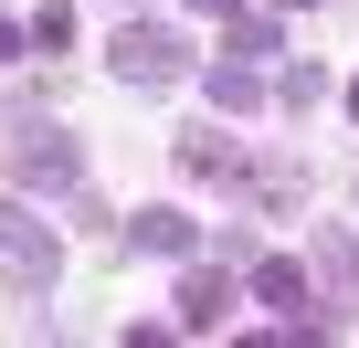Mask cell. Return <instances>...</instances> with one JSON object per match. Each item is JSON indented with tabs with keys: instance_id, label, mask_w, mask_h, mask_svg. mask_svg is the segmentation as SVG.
<instances>
[{
	"instance_id": "cell-1",
	"label": "cell",
	"mask_w": 359,
	"mask_h": 348,
	"mask_svg": "<svg viewBox=\"0 0 359 348\" xmlns=\"http://www.w3.org/2000/svg\"><path fill=\"white\" fill-rule=\"evenodd\" d=\"M0 158H11V180H22V190H74V169H85V158H74V137H64V127H43V116H22L11 137H0Z\"/></svg>"
},
{
	"instance_id": "cell-2",
	"label": "cell",
	"mask_w": 359,
	"mask_h": 348,
	"mask_svg": "<svg viewBox=\"0 0 359 348\" xmlns=\"http://www.w3.org/2000/svg\"><path fill=\"white\" fill-rule=\"evenodd\" d=\"M53 264H64L53 222H32V211H11V201H0V285H22V295H43V285H53Z\"/></svg>"
},
{
	"instance_id": "cell-3",
	"label": "cell",
	"mask_w": 359,
	"mask_h": 348,
	"mask_svg": "<svg viewBox=\"0 0 359 348\" xmlns=\"http://www.w3.org/2000/svg\"><path fill=\"white\" fill-rule=\"evenodd\" d=\"M106 64H116V85H137V95H158V85H180V74H191V53H180L158 22H127Z\"/></svg>"
},
{
	"instance_id": "cell-4",
	"label": "cell",
	"mask_w": 359,
	"mask_h": 348,
	"mask_svg": "<svg viewBox=\"0 0 359 348\" xmlns=\"http://www.w3.org/2000/svg\"><path fill=\"white\" fill-rule=\"evenodd\" d=\"M306 253H317L327 295H338V306H359V243H348V232H306Z\"/></svg>"
},
{
	"instance_id": "cell-5",
	"label": "cell",
	"mask_w": 359,
	"mask_h": 348,
	"mask_svg": "<svg viewBox=\"0 0 359 348\" xmlns=\"http://www.w3.org/2000/svg\"><path fill=\"white\" fill-rule=\"evenodd\" d=\"M254 295H264V306H285V316H306V306H317V295H306V264H285V253H264V264H254Z\"/></svg>"
},
{
	"instance_id": "cell-6",
	"label": "cell",
	"mask_w": 359,
	"mask_h": 348,
	"mask_svg": "<svg viewBox=\"0 0 359 348\" xmlns=\"http://www.w3.org/2000/svg\"><path fill=\"white\" fill-rule=\"evenodd\" d=\"M127 243H137V253H191L201 232L180 222V211H137V222H127Z\"/></svg>"
},
{
	"instance_id": "cell-7",
	"label": "cell",
	"mask_w": 359,
	"mask_h": 348,
	"mask_svg": "<svg viewBox=\"0 0 359 348\" xmlns=\"http://www.w3.org/2000/svg\"><path fill=\"white\" fill-rule=\"evenodd\" d=\"M222 306H233L222 274H191V285H180V327H222Z\"/></svg>"
},
{
	"instance_id": "cell-8",
	"label": "cell",
	"mask_w": 359,
	"mask_h": 348,
	"mask_svg": "<svg viewBox=\"0 0 359 348\" xmlns=\"http://www.w3.org/2000/svg\"><path fill=\"white\" fill-rule=\"evenodd\" d=\"M180 169H191V180H222V169H233V137H222V127L180 137Z\"/></svg>"
},
{
	"instance_id": "cell-9",
	"label": "cell",
	"mask_w": 359,
	"mask_h": 348,
	"mask_svg": "<svg viewBox=\"0 0 359 348\" xmlns=\"http://www.w3.org/2000/svg\"><path fill=\"white\" fill-rule=\"evenodd\" d=\"M212 95H222V106H264V74L233 53V64H212Z\"/></svg>"
},
{
	"instance_id": "cell-10",
	"label": "cell",
	"mask_w": 359,
	"mask_h": 348,
	"mask_svg": "<svg viewBox=\"0 0 359 348\" xmlns=\"http://www.w3.org/2000/svg\"><path fill=\"white\" fill-rule=\"evenodd\" d=\"M201 11H233V0H201Z\"/></svg>"
},
{
	"instance_id": "cell-11",
	"label": "cell",
	"mask_w": 359,
	"mask_h": 348,
	"mask_svg": "<svg viewBox=\"0 0 359 348\" xmlns=\"http://www.w3.org/2000/svg\"><path fill=\"white\" fill-rule=\"evenodd\" d=\"M348 116H359V85H348Z\"/></svg>"
}]
</instances>
